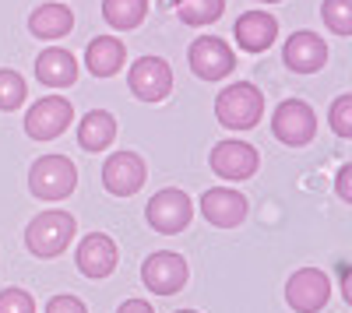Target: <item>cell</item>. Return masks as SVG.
Returning a JSON list of instances; mask_svg holds the SVG:
<instances>
[{
	"instance_id": "6da1fadb",
	"label": "cell",
	"mask_w": 352,
	"mask_h": 313,
	"mask_svg": "<svg viewBox=\"0 0 352 313\" xmlns=\"http://www.w3.org/2000/svg\"><path fill=\"white\" fill-rule=\"evenodd\" d=\"M215 117L226 130H250L264 117V92L254 81H236L219 92L215 99Z\"/></svg>"
},
{
	"instance_id": "7a4b0ae2",
	"label": "cell",
	"mask_w": 352,
	"mask_h": 313,
	"mask_svg": "<svg viewBox=\"0 0 352 313\" xmlns=\"http://www.w3.org/2000/svg\"><path fill=\"white\" fill-rule=\"evenodd\" d=\"M74 233H78L74 215H67V211H43V215H36L32 222H28L25 243H28V253L50 261V257H60V253L71 246Z\"/></svg>"
},
{
	"instance_id": "3957f363",
	"label": "cell",
	"mask_w": 352,
	"mask_h": 313,
	"mask_svg": "<svg viewBox=\"0 0 352 313\" xmlns=\"http://www.w3.org/2000/svg\"><path fill=\"white\" fill-rule=\"evenodd\" d=\"M78 187V169L67 155H43L28 169V190L39 201H64Z\"/></svg>"
},
{
	"instance_id": "277c9868",
	"label": "cell",
	"mask_w": 352,
	"mask_h": 313,
	"mask_svg": "<svg viewBox=\"0 0 352 313\" xmlns=\"http://www.w3.org/2000/svg\"><path fill=\"white\" fill-rule=\"evenodd\" d=\"M272 134L289 148H303L317 134V113L303 99H285L272 113Z\"/></svg>"
},
{
	"instance_id": "5b68a950",
	"label": "cell",
	"mask_w": 352,
	"mask_h": 313,
	"mask_svg": "<svg viewBox=\"0 0 352 313\" xmlns=\"http://www.w3.org/2000/svg\"><path fill=\"white\" fill-rule=\"evenodd\" d=\"M144 215H148V225H152L155 233L176 236V233H184L187 225H190V218H194V201L187 197V190L166 187V190H159L152 201H148Z\"/></svg>"
},
{
	"instance_id": "8992f818",
	"label": "cell",
	"mask_w": 352,
	"mask_h": 313,
	"mask_svg": "<svg viewBox=\"0 0 352 313\" xmlns=\"http://www.w3.org/2000/svg\"><path fill=\"white\" fill-rule=\"evenodd\" d=\"M187 278H190V268L176 250H155L152 257H144V264H141L144 289L155 292V296H176L187 286Z\"/></svg>"
},
{
	"instance_id": "52a82bcc",
	"label": "cell",
	"mask_w": 352,
	"mask_h": 313,
	"mask_svg": "<svg viewBox=\"0 0 352 313\" xmlns=\"http://www.w3.org/2000/svg\"><path fill=\"white\" fill-rule=\"evenodd\" d=\"M208 162H212V173H215V176L232 180V183L250 180L257 169H261V155H257V148L250 145V141H240V137H226V141H219V145L212 148V155H208Z\"/></svg>"
},
{
	"instance_id": "ba28073f",
	"label": "cell",
	"mask_w": 352,
	"mask_h": 313,
	"mask_svg": "<svg viewBox=\"0 0 352 313\" xmlns=\"http://www.w3.org/2000/svg\"><path fill=\"white\" fill-rule=\"evenodd\" d=\"M187 64L201 81H222L226 74L236 71V53L219 36H197L187 49Z\"/></svg>"
},
{
	"instance_id": "9c48e42d",
	"label": "cell",
	"mask_w": 352,
	"mask_h": 313,
	"mask_svg": "<svg viewBox=\"0 0 352 313\" xmlns=\"http://www.w3.org/2000/svg\"><path fill=\"white\" fill-rule=\"evenodd\" d=\"M331 299V278L320 268H300L285 281V303L296 313H317Z\"/></svg>"
},
{
	"instance_id": "30bf717a",
	"label": "cell",
	"mask_w": 352,
	"mask_h": 313,
	"mask_svg": "<svg viewBox=\"0 0 352 313\" xmlns=\"http://www.w3.org/2000/svg\"><path fill=\"white\" fill-rule=\"evenodd\" d=\"M74 120V106L64 95H46L25 113V130L32 141H53L60 137Z\"/></svg>"
},
{
	"instance_id": "8fae6325",
	"label": "cell",
	"mask_w": 352,
	"mask_h": 313,
	"mask_svg": "<svg viewBox=\"0 0 352 313\" xmlns=\"http://www.w3.org/2000/svg\"><path fill=\"white\" fill-rule=\"evenodd\" d=\"M127 84L141 102H162L173 92V67L162 56H138L127 71Z\"/></svg>"
},
{
	"instance_id": "7c38bea8",
	"label": "cell",
	"mask_w": 352,
	"mask_h": 313,
	"mask_svg": "<svg viewBox=\"0 0 352 313\" xmlns=\"http://www.w3.org/2000/svg\"><path fill=\"white\" fill-rule=\"evenodd\" d=\"M148 180V165L138 152H113L106 162H102V187L113 194V197H131L144 187Z\"/></svg>"
},
{
	"instance_id": "4fadbf2b",
	"label": "cell",
	"mask_w": 352,
	"mask_h": 313,
	"mask_svg": "<svg viewBox=\"0 0 352 313\" xmlns=\"http://www.w3.org/2000/svg\"><path fill=\"white\" fill-rule=\"evenodd\" d=\"M116 261H120V250H116L113 236H106V233H88L78 243V250H74L78 271L85 278H96V281L99 278H109L116 271Z\"/></svg>"
},
{
	"instance_id": "5bb4252c",
	"label": "cell",
	"mask_w": 352,
	"mask_h": 313,
	"mask_svg": "<svg viewBox=\"0 0 352 313\" xmlns=\"http://www.w3.org/2000/svg\"><path fill=\"white\" fill-rule=\"evenodd\" d=\"M282 60L292 74H317L328 64V43L317 32L303 28V32H292L282 46Z\"/></svg>"
},
{
	"instance_id": "9a60e30c",
	"label": "cell",
	"mask_w": 352,
	"mask_h": 313,
	"mask_svg": "<svg viewBox=\"0 0 352 313\" xmlns=\"http://www.w3.org/2000/svg\"><path fill=\"white\" fill-rule=\"evenodd\" d=\"M201 215L215 229H236L247 218V197L232 187H212L201 194Z\"/></svg>"
},
{
	"instance_id": "2e32d148",
	"label": "cell",
	"mask_w": 352,
	"mask_h": 313,
	"mask_svg": "<svg viewBox=\"0 0 352 313\" xmlns=\"http://www.w3.org/2000/svg\"><path fill=\"white\" fill-rule=\"evenodd\" d=\"M232 36L243 53H264L278 39V18H272L268 11H247L232 25Z\"/></svg>"
},
{
	"instance_id": "e0dca14e",
	"label": "cell",
	"mask_w": 352,
	"mask_h": 313,
	"mask_svg": "<svg viewBox=\"0 0 352 313\" xmlns=\"http://www.w3.org/2000/svg\"><path fill=\"white\" fill-rule=\"evenodd\" d=\"M36 78L50 89H71L78 81V60L74 53L64 49V46H46L39 56H36Z\"/></svg>"
},
{
	"instance_id": "ac0fdd59",
	"label": "cell",
	"mask_w": 352,
	"mask_h": 313,
	"mask_svg": "<svg viewBox=\"0 0 352 313\" xmlns=\"http://www.w3.org/2000/svg\"><path fill=\"white\" fill-rule=\"evenodd\" d=\"M124 64H127V49H124L120 39H113V36H96L92 43H88V49H85V67L92 71L96 78L120 74Z\"/></svg>"
},
{
	"instance_id": "d6986e66",
	"label": "cell",
	"mask_w": 352,
	"mask_h": 313,
	"mask_svg": "<svg viewBox=\"0 0 352 313\" xmlns=\"http://www.w3.org/2000/svg\"><path fill=\"white\" fill-rule=\"evenodd\" d=\"M116 137V120L109 109H92L85 113L81 124H78V145L85 152H106Z\"/></svg>"
},
{
	"instance_id": "ffe728a7",
	"label": "cell",
	"mask_w": 352,
	"mask_h": 313,
	"mask_svg": "<svg viewBox=\"0 0 352 313\" xmlns=\"http://www.w3.org/2000/svg\"><path fill=\"white\" fill-rule=\"evenodd\" d=\"M71 28H74V14L64 4H43V8L32 11V18H28V32L36 39H46V43L64 39Z\"/></svg>"
},
{
	"instance_id": "44dd1931",
	"label": "cell",
	"mask_w": 352,
	"mask_h": 313,
	"mask_svg": "<svg viewBox=\"0 0 352 313\" xmlns=\"http://www.w3.org/2000/svg\"><path fill=\"white\" fill-rule=\"evenodd\" d=\"M144 14H148V0H102V18L120 32L138 28Z\"/></svg>"
},
{
	"instance_id": "7402d4cb",
	"label": "cell",
	"mask_w": 352,
	"mask_h": 313,
	"mask_svg": "<svg viewBox=\"0 0 352 313\" xmlns=\"http://www.w3.org/2000/svg\"><path fill=\"white\" fill-rule=\"evenodd\" d=\"M226 11V0H180L176 4V14H180L184 25H212L219 21Z\"/></svg>"
},
{
	"instance_id": "603a6c76",
	"label": "cell",
	"mask_w": 352,
	"mask_h": 313,
	"mask_svg": "<svg viewBox=\"0 0 352 313\" xmlns=\"http://www.w3.org/2000/svg\"><path fill=\"white\" fill-rule=\"evenodd\" d=\"M25 95H28L25 78L18 71H11V67H0V109H4V113L18 109L25 102Z\"/></svg>"
},
{
	"instance_id": "cb8c5ba5",
	"label": "cell",
	"mask_w": 352,
	"mask_h": 313,
	"mask_svg": "<svg viewBox=\"0 0 352 313\" xmlns=\"http://www.w3.org/2000/svg\"><path fill=\"white\" fill-rule=\"evenodd\" d=\"M320 18L335 36H352V0H324Z\"/></svg>"
},
{
	"instance_id": "d4e9b609",
	"label": "cell",
	"mask_w": 352,
	"mask_h": 313,
	"mask_svg": "<svg viewBox=\"0 0 352 313\" xmlns=\"http://www.w3.org/2000/svg\"><path fill=\"white\" fill-rule=\"evenodd\" d=\"M328 124L338 137H352V95H338L331 102V113H328Z\"/></svg>"
},
{
	"instance_id": "484cf974",
	"label": "cell",
	"mask_w": 352,
	"mask_h": 313,
	"mask_svg": "<svg viewBox=\"0 0 352 313\" xmlns=\"http://www.w3.org/2000/svg\"><path fill=\"white\" fill-rule=\"evenodd\" d=\"M0 313H36V299L28 296L25 289H0Z\"/></svg>"
},
{
	"instance_id": "4316f807",
	"label": "cell",
	"mask_w": 352,
	"mask_h": 313,
	"mask_svg": "<svg viewBox=\"0 0 352 313\" xmlns=\"http://www.w3.org/2000/svg\"><path fill=\"white\" fill-rule=\"evenodd\" d=\"M46 313H88V306H85L78 296L60 292V296H53V299L46 303Z\"/></svg>"
},
{
	"instance_id": "83f0119b",
	"label": "cell",
	"mask_w": 352,
	"mask_h": 313,
	"mask_svg": "<svg viewBox=\"0 0 352 313\" xmlns=\"http://www.w3.org/2000/svg\"><path fill=\"white\" fill-rule=\"evenodd\" d=\"M335 190H338V197H342V201H352V162H345V165L338 169Z\"/></svg>"
},
{
	"instance_id": "f1b7e54d",
	"label": "cell",
	"mask_w": 352,
	"mask_h": 313,
	"mask_svg": "<svg viewBox=\"0 0 352 313\" xmlns=\"http://www.w3.org/2000/svg\"><path fill=\"white\" fill-rule=\"evenodd\" d=\"M116 313H155V310H152L148 299H127V303H120Z\"/></svg>"
},
{
	"instance_id": "f546056e",
	"label": "cell",
	"mask_w": 352,
	"mask_h": 313,
	"mask_svg": "<svg viewBox=\"0 0 352 313\" xmlns=\"http://www.w3.org/2000/svg\"><path fill=\"white\" fill-rule=\"evenodd\" d=\"M342 296L345 303H352V271H342Z\"/></svg>"
},
{
	"instance_id": "4dcf8cb0",
	"label": "cell",
	"mask_w": 352,
	"mask_h": 313,
	"mask_svg": "<svg viewBox=\"0 0 352 313\" xmlns=\"http://www.w3.org/2000/svg\"><path fill=\"white\" fill-rule=\"evenodd\" d=\"M257 4H278V0H257Z\"/></svg>"
},
{
	"instance_id": "1f68e13d",
	"label": "cell",
	"mask_w": 352,
	"mask_h": 313,
	"mask_svg": "<svg viewBox=\"0 0 352 313\" xmlns=\"http://www.w3.org/2000/svg\"><path fill=\"white\" fill-rule=\"evenodd\" d=\"M176 313H197V310H176Z\"/></svg>"
}]
</instances>
